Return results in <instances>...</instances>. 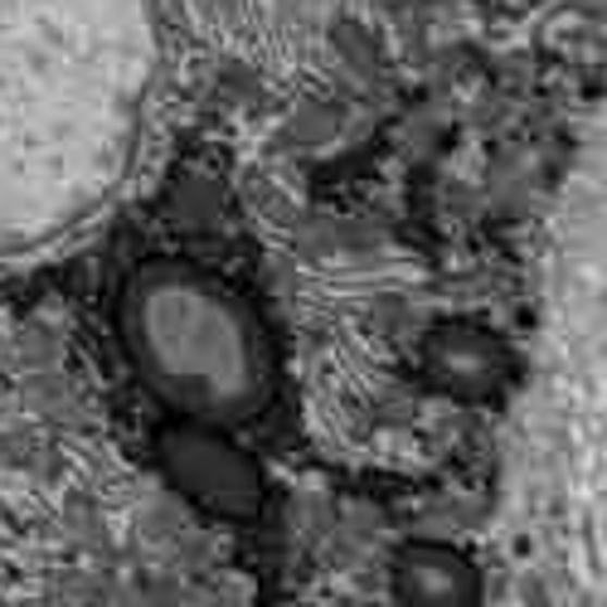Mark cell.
<instances>
[{
    "label": "cell",
    "mask_w": 607,
    "mask_h": 607,
    "mask_svg": "<svg viewBox=\"0 0 607 607\" xmlns=\"http://www.w3.org/2000/svg\"><path fill=\"white\" fill-rule=\"evenodd\" d=\"M146 0H0V253L49 244L132 161Z\"/></svg>",
    "instance_id": "obj_1"
},
{
    "label": "cell",
    "mask_w": 607,
    "mask_h": 607,
    "mask_svg": "<svg viewBox=\"0 0 607 607\" xmlns=\"http://www.w3.org/2000/svg\"><path fill=\"white\" fill-rule=\"evenodd\" d=\"M122 336L161 404L190 418L244 423L268 404L272 350L228 282L190 263H146L127 287Z\"/></svg>",
    "instance_id": "obj_2"
}]
</instances>
